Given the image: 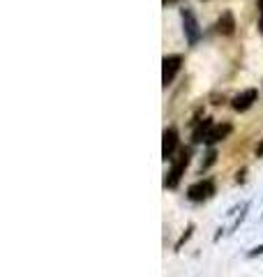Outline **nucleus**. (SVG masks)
I'll return each mask as SVG.
<instances>
[{
  "label": "nucleus",
  "instance_id": "3",
  "mask_svg": "<svg viewBox=\"0 0 263 277\" xmlns=\"http://www.w3.org/2000/svg\"><path fill=\"white\" fill-rule=\"evenodd\" d=\"M182 30H185L187 44H189V46H196L199 39H201V26H199L192 10H182Z\"/></svg>",
  "mask_w": 263,
  "mask_h": 277
},
{
  "label": "nucleus",
  "instance_id": "2",
  "mask_svg": "<svg viewBox=\"0 0 263 277\" xmlns=\"http://www.w3.org/2000/svg\"><path fill=\"white\" fill-rule=\"evenodd\" d=\"M213 194H215V183L210 178L196 180V183L189 185V190H187V199H189V201H194V203L208 201Z\"/></svg>",
  "mask_w": 263,
  "mask_h": 277
},
{
  "label": "nucleus",
  "instance_id": "6",
  "mask_svg": "<svg viewBox=\"0 0 263 277\" xmlns=\"http://www.w3.org/2000/svg\"><path fill=\"white\" fill-rule=\"evenodd\" d=\"M258 99V90L256 88H247V90H242L240 95H236L233 97V102H231V106L236 111H247V109H252V104Z\"/></svg>",
  "mask_w": 263,
  "mask_h": 277
},
{
  "label": "nucleus",
  "instance_id": "5",
  "mask_svg": "<svg viewBox=\"0 0 263 277\" xmlns=\"http://www.w3.org/2000/svg\"><path fill=\"white\" fill-rule=\"evenodd\" d=\"M178 143H180V134H178V130H175V127H166L164 134H162V159H164V162L173 157Z\"/></svg>",
  "mask_w": 263,
  "mask_h": 277
},
{
  "label": "nucleus",
  "instance_id": "14",
  "mask_svg": "<svg viewBox=\"0 0 263 277\" xmlns=\"http://www.w3.org/2000/svg\"><path fill=\"white\" fill-rule=\"evenodd\" d=\"M254 152H256V157H263V139H261V143L256 146V150Z\"/></svg>",
  "mask_w": 263,
  "mask_h": 277
},
{
  "label": "nucleus",
  "instance_id": "13",
  "mask_svg": "<svg viewBox=\"0 0 263 277\" xmlns=\"http://www.w3.org/2000/svg\"><path fill=\"white\" fill-rule=\"evenodd\" d=\"M258 28L263 33V0H258Z\"/></svg>",
  "mask_w": 263,
  "mask_h": 277
},
{
  "label": "nucleus",
  "instance_id": "10",
  "mask_svg": "<svg viewBox=\"0 0 263 277\" xmlns=\"http://www.w3.org/2000/svg\"><path fill=\"white\" fill-rule=\"evenodd\" d=\"M215 162H217V150H215V148H210L208 155H206V162L201 164V174H203V171H208V169L213 167Z\"/></svg>",
  "mask_w": 263,
  "mask_h": 277
},
{
  "label": "nucleus",
  "instance_id": "9",
  "mask_svg": "<svg viewBox=\"0 0 263 277\" xmlns=\"http://www.w3.org/2000/svg\"><path fill=\"white\" fill-rule=\"evenodd\" d=\"M233 30H236V19H233V14H231V12H224V14L219 17V21H217V33L233 35Z\"/></svg>",
  "mask_w": 263,
  "mask_h": 277
},
{
  "label": "nucleus",
  "instance_id": "4",
  "mask_svg": "<svg viewBox=\"0 0 263 277\" xmlns=\"http://www.w3.org/2000/svg\"><path fill=\"white\" fill-rule=\"evenodd\" d=\"M180 67H182V56H166V58L162 60V83L171 86L175 74L180 72Z\"/></svg>",
  "mask_w": 263,
  "mask_h": 277
},
{
  "label": "nucleus",
  "instance_id": "7",
  "mask_svg": "<svg viewBox=\"0 0 263 277\" xmlns=\"http://www.w3.org/2000/svg\"><path fill=\"white\" fill-rule=\"evenodd\" d=\"M233 132V127L229 125V123H222V125H215L213 130H210V134H208V139H206V143L208 146H215V143H219V141H224L226 136Z\"/></svg>",
  "mask_w": 263,
  "mask_h": 277
},
{
  "label": "nucleus",
  "instance_id": "1",
  "mask_svg": "<svg viewBox=\"0 0 263 277\" xmlns=\"http://www.w3.org/2000/svg\"><path fill=\"white\" fill-rule=\"evenodd\" d=\"M189 162H192V150H182L178 157H173V164H171L169 174H166V178H164V187L175 190L182 178V174H185V169L189 167Z\"/></svg>",
  "mask_w": 263,
  "mask_h": 277
},
{
  "label": "nucleus",
  "instance_id": "15",
  "mask_svg": "<svg viewBox=\"0 0 263 277\" xmlns=\"http://www.w3.org/2000/svg\"><path fill=\"white\" fill-rule=\"evenodd\" d=\"M164 3H171V0H164Z\"/></svg>",
  "mask_w": 263,
  "mask_h": 277
},
{
  "label": "nucleus",
  "instance_id": "12",
  "mask_svg": "<svg viewBox=\"0 0 263 277\" xmlns=\"http://www.w3.org/2000/svg\"><path fill=\"white\" fill-rule=\"evenodd\" d=\"M254 256H263V245H258V247H254L252 252H247V259H254Z\"/></svg>",
  "mask_w": 263,
  "mask_h": 277
},
{
  "label": "nucleus",
  "instance_id": "11",
  "mask_svg": "<svg viewBox=\"0 0 263 277\" xmlns=\"http://www.w3.org/2000/svg\"><path fill=\"white\" fill-rule=\"evenodd\" d=\"M192 231H194V224H189V227L185 229V234H182L180 238H178V243H175V252H178V250H182V245H185L187 240L192 238Z\"/></svg>",
  "mask_w": 263,
  "mask_h": 277
},
{
  "label": "nucleus",
  "instance_id": "8",
  "mask_svg": "<svg viewBox=\"0 0 263 277\" xmlns=\"http://www.w3.org/2000/svg\"><path fill=\"white\" fill-rule=\"evenodd\" d=\"M213 127H215L213 118L199 120L196 130H194V134H192V141H194V143H206V139H208V134H210V130H213Z\"/></svg>",
  "mask_w": 263,
  "mask_h": 277
}]
</instances>
